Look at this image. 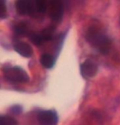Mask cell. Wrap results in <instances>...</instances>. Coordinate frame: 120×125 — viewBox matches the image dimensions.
<instances>
[{
    "label": "cell",
    "instance_id": "cell-1",
    "mask_svg": "<svg viewBox=\"0 0 120 125\" xmlns=\"http://www.w3.org/2000/svg\"><path fill=\"white\" fill-rule=\"evenodd\" d=\"M86 39L93 48L103 55H108L111 48L109 38L102 30L96 26H91L87 30Z\"/></svg>",
    "mask_w": 120,
    "mask_h": 125
},
{
    "label": "cell",
    "instance_id": "cell-2",
    "mask_svg": "<svg viewBox=\"0 0 120 125\" xmlns=\"http://www.w3.org/2000/svg\"><path fill=\"white\" fill-rule=\"evenodd\" d=\"M3 74L7 80L16 83H26L30 81L27 72L21 66H7L3 69Z\"/></svg>",
    "mask_w": 120,
    "mask_h": 125
},
{
    "label": "cell",
    "instance_id": "cell-3",
    "mask_svg": "<svg viewBox=\"0 0 120 125\" xmlns=\"http://www.w3.org/2000/svg\"><path fill=\"white\" fill-rule=\"evenodd\" d=\"M37 121L40 125H58V113L54 110H41L37 114Z\"/></svg>",
    "mask_w": 120,
    "mask_h": 125
},
{
    "label": "cell",
    "instance_id": "cell-4",
    "mask_svg": "<svg viewBox=\"0 0 120 125\" xmlns=\"http://www.w3.org/2000/svg\"><path fill=\"white\" fill-rule=\"evenodd\" d=\"M49 15L54 22H60L63 16V3L62 0H51L49 6Z\"/></svg>",
    "mask_w": 120,
    "mask_h": 125
},
{
    "label": "cell",
    "instance_id": "cell-5",
    "mask_svg": "<svg viewBox=\"0 0 120 125\" xmlns=\"http://www.w3.org/2000/svg\"><path fill=\"white\" fill-rule=\"evenodd\" d=\"M80 71L81 75L86 79L95 77L98 72V65L92 59H86L81 64Z\"/></svg>",
    "mask_w": 120,
    "mask_h": 125
},
{
    "label": "cell",
    "instance_id": "cell-6",
    "mask_svg": "<svg viewBox=\"0 0 120 125\" xmlns=\"http://www.w3.org/2000/svg\"><path fill=\"white\" fill-rule=\"evenodd\" d=\"M36 5L34 0H16V9L19 15L28 16L34 12Z\"/></svg>",
    "mask_w": 120,
    "mask_h": 125
},
{
    "label": "cell",
    "instance_id": "cell-7",
    "mask_svg": "<svg viewBox=\"0 0 120 125\" xmlns=\"http://www.w3.org/2000/svg\"><path fill=\"white\" fill-rule=\"evenodd\" d=\"M14 50L23 57L30 58L33 55V49L30 44L24 42H18L14 45Z\"/></svg>",
    "mask_w": 120,
    "mask_h": 125
},
{
    "label": "cell",
    "instance_id": "cell-8",
    "mask_svg": "<svg viewBox=\"0 0 120 125\" xmlns=\"http://www.w3.org/2000/svg\"><path fill=\"white\" fill-rule=\"evenodd\" d=\"M40 64L45 69H52L55 65L56 59L53 56L49 53H44L40 56Z\"/></svg>",
    "mask_w": 120,
    "mask_h": 125
},
{
    "label": "cell",
    "instance_id": "cell-9",
    "mask_svg": "<svg viewBox=\"0 0 120 125\" xmlns=\"http://www.w3.org/2000/svg\"><path fill=\"white\" fill-rule=\"evenodd\" d=\"M14 32L18 36H30L31 34L30 31V27L27 23L24 22H19L16 24L14 27Z\"/></svg>",
    "mask_w": 120,
    "mask_h": 125
},
{
    "label": "cell",
    "instance_id": "cell-10",
    "mask_svg": "<svg viewBox=\"0 0 120 125\" xmlns=\"http://www.w3.org/2000/svg\"><path fill=\"white\" fill-rule=\"evenodd\" d=\"M29 39L30 40V42H31L34 45H36L37 47L41 46L42 44L45 42L41 32L40 33H36V32L31 33L29 36Z\"/></svg>",
    "mask_w": 120,
    "mask_h": 125
},
{
    "label": "cell",
    "instance_id": "cell-11",
    "mask_svg": "<svg viewBox=\"0 0 120 125\" xmlns=\"http://www.w3.org/2000/svg\"><path fill=\"white\" fill-rule=\"evenodd\" d=\"M0 125H18V122L11 115H2L0 117Z\"/></svg>",
    "mask_w": 120,
    "mask_h": 125
},
{
    "label": "cell",
    "instance_id": "cell-12",
    "mask_svg": "<svg viewBox=\"0 0 120 125\" xmlns=\"http://www.w3.org/2000/svg\"><path fill=\"white\" fill-rule=\"evenodd\" d=\"M36 9L39 12H44L49 8L50 1L49 0H34Z\"/></svg>",
    "mask_w": 120,
    "mask_h": 125
},
{
    "label": "cell",
    "instance_id": "cell-13",
    "mask_svg": "<svg viewBox=\"0 0 120 125\" xmlns=\"http://www.w3.org/2000/svg\"><path fill=\"white\" fill-rule=\"evenodd\" d=\"M54 31H55L54 26L51 25V26H49V27L45 28V29L41 32V34H42V35H43V37H44V39L45 41H50V40L53 39Z\"/></svg>",
    "mask_w": 120,
    "mask_h": 125
},
{
    "label": "cell",
    "instance_id": "cell-14",
    "mask_svg": "<svg viewBox=\"0 0 120 125\" xmlns=\"http://www.w3.org/2000/svg\"><path fill=\"white\" fill-rule=\"evenodd\" d=\"M22 111H23V108L22 105H13V106L9 109V112L13 115H19L22 114Z\"/></svg>",
    "mask_w": 120,
    "mask_h": 125
},
{
    "label": "cell",
    "instance_id": "cell-15",
    "mask_svg": "<svg viewBox=\"0 0 120 125\" xmlns=\"http://www.w3.org/2000/svg\"><path fill=\"white\" fill-rule=\"evenodd\" d=\"M2 2V10H1V19H4L8 16L6 7V0H1Z\"/></svg>",
    "mask_w": 120,
    "mask_h": 125
}]
</instances>
